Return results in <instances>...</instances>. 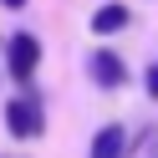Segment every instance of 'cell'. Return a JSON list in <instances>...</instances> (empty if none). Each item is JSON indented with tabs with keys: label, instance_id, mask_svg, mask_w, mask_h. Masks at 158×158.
Wrapping results in <instances>:
<instances>
[{
	"label": "cell",
	"instance_id": "8",
	"mask_svg": "<svg viewBox=\"0 0 158 158\" xmlns=\"http://www.w3.org/2000/svg\"><path fill=\"white\" fill-rule=\"evenodd\" d=\"M153 158H158V153H153Z\"/></svg>",
	"mask_w": 158,
	"mask_h": 158
},
{
	"label": "cell",
	"instance_id": "5",
	"mask_svg": "<svg viewBox=\"0 0 158 158\" xmlns=\"http://www.w3.org/2000/svg\"><path fill=\"white\" fill-rule=\"evenodd\" d=\"M127 21H133V15H127V5H123V0H112V5H97V10H92V36H117Z\"/></svg>",
	"mask_w": 158,
	"mask_h": 158
},
{
	"label": "cell",
	"instance_id": "6",
	"mask_svg": "<svg viewBox=\"0 0 158 158\" xmlns=\"http://www.w3.org/2000/svg\"><path fill=\"white\" fill-rule=\"evenodd\" d=\"M143 87H148V97H153V102H158V61L148 66V77H143Z\"/></svg>",
	"mask_w": 158,
	"mask_h": 158
},
{
	"label": "cell",
	"instance_id": "4",
	"mask_svg": "<svg viewBox=\"0 0 158 158\" xmlns=\"http://www.w3.org/2000/svg\"><path fill=\"white\" fill-rule=\"evenodd\" d=\"M127 153V133H123V123H107V127H97V138H92V153L87 158H123Z\"/></svg>",
	"mask_w": 158,
	"mask_h": 158
},
{
	"label": "cell",
	"instance_id": "3",
	"mask_svg": "<svg viewBox=\"0 0 158 158\" xmlns=\"http://www.w3.org/2000/svg\"><path fill=\"white\" fill-rule=\"evenodd\" d=\"M87 72H92V82L102 87V92H117V87L127 82V61L112 51V46H97L92 61H87Z\"/></svg>",
	"mask_w": 158,
	"mask_h": 158
},
{
	"label": "cell",
	"instance_id": "1",
	"mask_svg": "<svg viewBox=\"0 0 158 158\" xmlns=\"http://www.w3.org/2000/svg\"><path fill=\"white\" fill-rule=\"evenodd\" d=\"M36 66H41V41H36V31H15L10 41H5V72H10L21 87H31Z\"/></svg>",
	"mask_w": 158,
	"mask_h": 158
},
{
	"label": "cell",
	"instance_id": "2",
	"mask_svg": "<svg viewBox=\"0 0 158 158\" xmlns=\"http://www.w3.org/2000/svg\"><path fill=\"white\" fill-rule=\"evenodd\" d=\"M5 127H10V138H41V133H46L41 97H36V92L10 97V102H5Z\"/></svg>",
	"mask_w": 158,
	"mask_h": 158
},
{
	"label": "cell",
	"instance_id": "7",
	"mask_svg": "<svg viewBox=\"0 0 158 158\" xmlns=\"http://www.w3.org/2000/svg\"><path fill=\"white\" fill-rule=\"evenodd\" d=\"M0 5H5V10H26L31 0H0Z\"/></svg>",
	"mask_w": 158,
	"mask_h": 158
}]
</instances>
